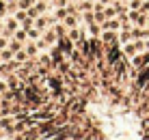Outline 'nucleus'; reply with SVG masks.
<instances>
[{
	"instance_id": "3",
	"label": "nucleus",
	"mask_w": 149,
	"mask_h": 140,
	"mask_svg": "<svg viewBox=\"0 0 149 140\" xmlns=\"http://www.w3.org/2000/svg\"><path fill=\"white\" fill-rule=\"evenodd\" d=\"M7 45H9V37L2 35V37H0V50H7Z\"/></svg>"
},
{
	"instance_id": "7",
	"label": "nucleus",
	"mask_w": 149,
	"mask_h": 140,
	"mask_svg": "<svg viewBox=\"0 0 149 140\" xmlns=\"http://www.w3.org/2000/svg\"><path fill=\"white\" fill-rule=\"evenodd\" d=\"M74 2H82V0H74Z\"/></svg>"
},
{
	"instance_id": "5",
	"label": "nucleus",
	"mask_w": 149,
	"mask_h": 140,
	"mask_svg": "<svg viewBox=\"0 0 149 140\" xmlns=\"http://www.w3.org/2000/svg\"><path fill=\"white\" fill-rule=\"evenodd\" d=\"M4 13H7V2L0 0V15H4Z\"/></svg>"
},
{
	"instance_id": "1",
	"label": "nucleus",
	"mask_w": 149,
	"mask_h": 140,
	"mask_svg": "<svg viewBox=\"0 0 149 140\" xmlns=\"http://www.w3.org/2000/svg\"><path fill=\"white\" fill-rule=\"evenodd\" d=\"M58 48H61V52H63L65 56H69L71 52H74V41L69 37H61L58 39Z\"/></svg>"
},
{
	"instance_id": "2",
	"label": "nucleus",
	"mask_w": 149,
	"mask_h": 140,
	"mask_svg": "<svg viewBox=\"0 0 149 140\" xmlns=\"http://www.w3.org/2000/svg\"><path fill=\"white\" fill-rule=\"evenodd\" d=\"M102 28H104V30H119L121 28V22H119V19H115V17H108L106 22H102Z\"/></svg>"
},
{
	"instance_id": "6",
	"label": "nucleus",
	"mask_w": 149,
	"mask_h": 140,
	"mask_svg": "<svg viewBox=\"0 0 149 140\" xmlns=\"http://www.w3.org/2000/svg\"><path fill=\"white\" fill-rule=\"evenodd\" d=\"M145 48H149V41H147V43H145Z\"/></svg>"
},
{
	"instance_id": "4",
	"label": "nucleus",
	"mask_w": 149,
	"mask_h": 140,
	"mask_svg": "<svg viewBox=\"0 0 149 140\" xmlns=\"http://www.w3.org/2000/svg\"><path fill=\"white\" fill-rule=\"evenodd\" d=\"M26 52L30 56H35V54H37V45H26Z\"/></svg>"
},
{
	"instance_id": "8",
	"label": "nucleus",
	"mask_w": 149,
	"mask_h": 140,
	"mask_svg": "<svg viewBox=\"0 0 149 140\" xmlns=\"http://www.w3.org/2000/svg\"><path fill=\"white\" fill-rule=\"evenodd\" d=\"M0 63H2V58H0Z\"/></svg>"
}]
</instances>
